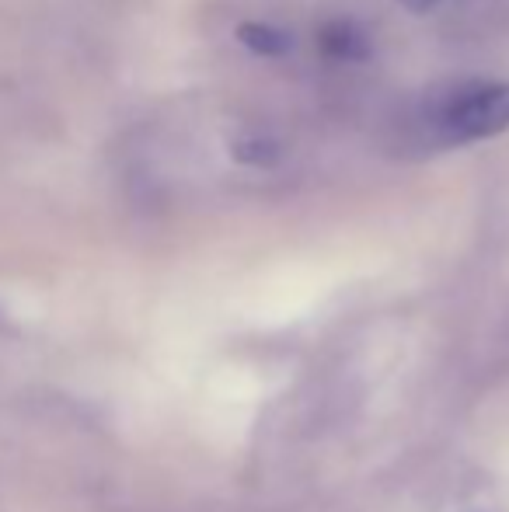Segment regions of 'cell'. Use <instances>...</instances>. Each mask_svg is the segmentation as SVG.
I'll return each instance as SVG.
<instances>
[{"mask_svg": "<svg viewBox=\"0 0 509 512\" xmlns=\"http://www.w3.org/2000/svg\"><path fill=\"white\" fill-rule=\"evenodd\" d=\"M426 136L440 147L492 140L509 129V81H464L443 84L429 95L422 115Z\"/></svg>", "mask_w": 509, "mask_h": 512, "instance_id": "cell-1", "label": "cell"}, {"mask_svg": "<svg viewBox=\"0 0 509 512\" xmlns=\"http://www.w3.org/2000/svg\"><path fill=\"white\" fill-rule=\"evenodd\" d=\"M318 46L325 56H332V60H342V63H360L370 56V35L363 32L360 25H356L353 18H332L321 25L318 32Z\"/></svg>", "mask_w": 509, "mask_h": 512, "instance_id": "cell-2", "label": "cell"}, {"mask_svg": "<svg viewBox=\"0 0 509 512\" xmlns=\"http://www.w3.org/2000/svg\"><path fill=\"white\" fill-rule=\"evenodd\" d=\"M238 39L258 56H283V53H290V46H293V39L283 28L265 25V21H248V25H241Z\"/></svg>", "mask_w": 509, "mask_h": 512, "instance_id": "cell-3", "label": "cell"}, {"mask_svg": "<svg viewBox=\"0 0 509 512\" xmlns=\"http://www.w3.org/2000/svg\"><path fill=\"white\" fill-rule=\"evenodd\" d=\"M234 157H238L241 164H276L279 161V147L276 140H269V136H241L238 143H234Z\"/></svg>", "mask_w": 509, "mask_h": 512, "instance_id": "cell-4", "label": "cell"}, {"mask_svg": "<svg viewBox=\"0 0 509 512\" xmlns=\"http://www.w3.org/2000/svg\"><path fill=\"white\" fill-rule=\"evenodd\" d=\"M401 4H405L412 14H426V11H433V7H436V0H401Z\"/></svg>", "mask_w": 509, "mask_h": 512, "instance_id": "cell-5", "label": "cell"}]
</instances>
